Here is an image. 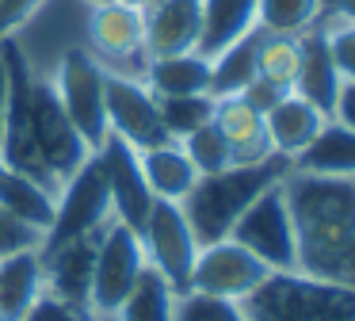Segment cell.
<instances>
[{
	"label": "cell",
	"mask_w": 355,
	"mask_h": 321,
	"mask_svg": "<svg viewBox=\"0 0 355 321\" xmlns=\"http://www.w3.org/2000/svg\"><path fill=\"white\" fill-rule=\"evenodd\" d=\"M283 191L298 233V272L355 287V176L291 168Z\"/></svg>",
	"instance_id": "obj_1"
},
{
	"label": "cell",
	"mask_w": 355,
	"mask_h": 321,
	"mask_svg": "<svg viewBox=\"0 0 355 321\" xmlns=\"http://www.w3.org/2000/svg\"><path fill=\"white\" fill-rule=\"evenodd\" d=\"M291 160L271 153L268 160H256V165H230L222 172H207L195 180V188L184 195V214L191 222V233L199 245L222 241L230 237L233 222L248 211L256 195L271 183H279L286 172H291Z\"/></svg>",
	"instance_id": "obj_2"
},
{
	"label": "cell",
	"mask_w": 355,
	"mask_h": 321,
	"mask_svg": "<svg viewBox=\"0 0 355 321\" xmlns=\"http://www.w3.org/2000/svg\"><path fill=\"white\" fill-rule=\"evenodd\" d=\"M241 310L248 321H355V287L306 272H271L241 298Z\"/></svg>",
	"instance_id": "obj_3"
},
{
	"label": "cell",
	"mask_w": 355,
	"mask_h": 321,
	"mask_svg": "<svg viewBox=\"0 0 355 321\" xmlns=\"http://www.w3.org/2000/svg\"><path fill=\"white\" fill-rule=\"evenodd\" d=\"M27 111H31V134L39 160L46 168L50 183H54V191H62V183L92 157V149L80 138V130L73 126V119L65 115L50 76L35 73V69H31V84H27Z\"/></svg>",
	"instance_id": "obj_4"
},
{
	"label": "cell",
	"mask_w": 355,
	"mask_h": 321,
	"mask_svg": "<svg viewBox=\"0 0 355 321\" xmlns=\"http://www.w3.org/2000/svg\"><path fill=\"white\" fill-rule=\"evenodd\" d=\"M146 268H149V260H146V249H141L138 229L111 218L103 226L100 249H96L92 287H88V313L96 321H111Z\"/></svg>",
	"instance_id": "obj_5"
},
{
	"label": "cell",
	"mask_w": 355,
	"mask_h": 321,
	"mask_svg": "<svg viewBox=\"0 0 355 321\" xmlns=\"http://www.w3.org/2000/svg\"><path fill=\"white\" fill-rule=\"evenodd\" d=\"M283 180L263 188L248 203V211L233 222L230 237L245 245L256 260H263L271 272H298V233H294V214L286 203Z\"/></svg>",
	"instance_id": "obj_6"
},
{
	"label": "cell",
	"mask_w": 355,
	"mask_h": 321,
	"mask_svg": "<svg viewBox=\"0 0 355 321\" xmlns=\"http://www.w3.org/2000/svg\"><path fill=\"white\" fill-rule=\"evenodd\" d=\"M46 76L54 84L58 99H62L65 115L80 130L88 149L96 153L111 134L107 130V99H103V69L96 65V58L85 46H69V50L58 54L54 69Z\"/></svg>",
	"instance_id": "obj_7"
},
{
	"label": "cell",
	"mask_w": 355,
	"mask_h": 321,
	"mask_svg": "<svg viewBox=\"0 0 355 321\" xmlns=\"http://www.w3.org/2000/svg\"><path fill=\"white\" fill-rule=\"evenodd\" d=\"M115 218L111 211V188H107V172H103L100 153L85 160L69 180L62 183V191L54 195V222L42 233L39 249H54V245H65L73 237H85L103 229Z\"/></svg>",
	"instance_id": "obj_8"
},
{
	"label": "cell",
	"mask_w": 355,
	"mask_h": 321,
	"mask_svg": "<svg viewBox=\"0 0 355 321\" xmlns=\"http://www.w3.org/2000/svg\"><path fill=\"white\" fill-rule=\"evenodd\" d=\"M85 50L96 58V65L103 73H119V76H138L146 73V23L141 12L126 4H92L85 19Z\"/></svg>",
	"instance_id": "obj_9"
},
{
	"label": "cell",
	"mask_w": 355,
	"mask_h": 321,
	"mask_svg": "<svg viewBox=\"0 0 355 321\" xmlns=\"http://www.w3.org/2000/svg\"><path fill=\"white\" fill-rule=\"evenodd\" d=\"M138 237L149 268H157L176 295H184L191 287V268H195V256H199V241L191 233L184 206L168 203V199H153L146 222L138 226Z\"/></svg>",
	"instance_id": "obj_10"
},
{
	"label": "cell",
	"mask_w": 355,
	"mask_h": 321,
	"mask_svg": "<svg viewBox=\"0 0 355 321\" xmlns=\"http://www.w3.org/2000/svg\"><path fill=\"white\" fill-rule=\"evenodd\" d=\"M271 275V268L263 260H256L245 245H237L233 237H222V241H210L199 245V256H195L191 268V287L187 290H199V295L210 298H248L263 279Z\"/></svg>",
	"instance_id": "obj_11"
},
{
	"label": "cell",
	"mask_w": 355,
	"mask_h": 321,
	"mask_svg": "<svg viewBox=\"0 0 355 321\" xmlns=\"http://www.w3.org/2000/svg\"><path fill=\"white\" fill-rule=\"evenodd\" d=\"M103 99H107V130L126 145L149 149V145L172 142L157 111V96L146 88V81L103 73Z\"/></svg>",
	"instance_id": "obj_12"
},
{
	"label": "cell",
	"mask_w": 355,
	"mask_h": 321,
	"mask_svg": "<svg viewBox=\"0 0 355 321\" xmlns=\"http://www.w3.org/2000/svg\"><path fill=\"white\" fill-rule=\"evenodd\" d=\"M96 153H100L103 172H107L111 211H115V218L138 229L141 222H146L149 206H153V191H149L146 172H141L138 149H134V145H126L123 138L107 134V142H103Z\"/></svg>",
	"instance_id": "obj_13"
},
{
	"label": "cell",
	"mask_w": 355,
	"mask_h": 321,
	"mask_svg": "<svg viewBox=\"0 0 355 321\" xmlns=\"http://www.w3.org/2000/svg\"><path fill=\"white\" fill-rule=\"evenodd\" d=\"M100 237H103V229L85 233V237H73V241L54 245V249H39L42 252V283H46V295L88 310V287H92V264H96Z\"/></svg>",
	"instance_id": "obj_14"
},
{
	"label": "cell",
	"mask_w": 355,
	"mask_h": 321,
	"mask_svg": "<svg viewBox=\"0 0 355 321\" xmlns=\"http://www.w3.org/2000/svg\"><path fill=\"white\" fill-rule=\"evenodd\" d=\"M141 23H146V54L149 58L199 50V35H202L199 0H153L141 12Z\"/></svg>",
	"instance_id": "obj_15"
},
{
	"label": "cell",
	"mask_w": 355,
	"mask_h": 321,
	"mask_svg": "<svg viewBox=\"0 0 355 321\" xmlns=\"http://www.w3.org/2000/svg\"><path fill=\"white\" fill-rule=\"evenodd\" d=\"M42 295H46V283H42L39 245L4 252V256H0V318L24 321Z\"/></svg>",
	"instance_id": "obj_16"
},
{
	"label": "cell",
	"mask_w": 355,
	"mask_h": 321,
	"mask_svg": "<svg viewBox=\"0 0 355 321\" xmlns=\"http://www.w3.org/2000/svg\"><path fill=\"white\" fill-rule=\"evenodd\" d=\"M302 38V65H298V76H294V96L309 99L317 111H324L332 119V107H336V96L344 88L336 65H332V54H329V42H324V27H309Z\"/></svg>",
	"instance_id": "obj_17"
},
{
	"label": "cell",
	"mask_w": 355,
	"mask_h": 321,
	"mask_svg": "<svg viewBox=\"0 0 355 321\" xmlns=\"http://www.w3.org/2000/svg\"><path fill=\"white\" fill-rule=\"evenodd\" d=\"M324 122H329V115L317 111L309 99L294 96V92H286V96L279 99L268 115H263V130H268L271 149H275L279 157H286V160L298 157V153L306 149L317 134H321Z\"/></svg>",
	"instance_id": "obj_18"
},
{
	"label": "cell",
	"mask_w": 355,
	"mask_h": 321,
	"mask_svg": "<svg viewBox=\"0 0 355 321\" xmlns=\"http://www.w3.org/2000/svg\"><path fill=\"white\" fill-rule=\"evenodd\" d=\"M214 126L230 142L233 165H256V160H268L275 153L268 142V130H263V115L252 111L241 96L214 99Z\"/></svg>",
	"instance_id": "obj_19"
},
{
	"label": "cell",
	"mask_w": 355,
	"mask_h": 321,
	"mask_svg": "<svg viewBox=\"0 0 355 321\" xmlns=\"http://www.w3.org/2000/svg\"><path fill=\"white\" fill-rule=\"evenodd\" d=\"M138 160H141V172H146L153 199L184 203V195L199 180V168L191 165V157L184 153L180 142H161V145H149V149H138Z\"/></svg>",
	"instance_id": "obj_20"
},
{
	"label": "cell",
	"mask_w": 355,
	"mask_h": 321,
	"mask_svg": "<svg viewBox=\"0 0 355 321\" xmlns=\"http://www.w3.org/2000/svg\"><path fill=\"white\" fill-rule=\"evenodd\" d=\"M0 211H8L12 218L24 222L35 233H46L50 222H54V191L0 160Z\"/></svg>",
	"instance_id": "obj_21"
},
{
	"label": "cell",
	"mask_w": 355,
	"mask_h": 321,
	"mask_svg": "<svg viewBox=\"0 0 355 321\" xmlns=\"http://www.w3.org/2000/svg\"><path fill=\"white\" fill-rule=\"evenodd\" d=\"M141 81H146V88L153 96H195V92H210V58L199 50L149 58Z\"/></svg>",
	"instance_id": "obj_22"
},
{
	"label": "cell",
	"mask_w": 355,
	"mask_h": 321,
	"mask_svg": "<svg viewBox=\"0 0 355 321\" xmlns=\"http://www.w3.org/2000/svg\"><path fill=\"white\" fill-rule=\"evenodd\" d=\"M202 8V35H199V54L214 58L248 31H256V8L260 0H199Z\"/></svg>",
	"instance_id": "obj_23"
},
{
	"label": "cell",
	"mask_w": 355,
	"mask_h": 321,
	"mask_svg": "<svg viewBox=\"0 0 355 321\" xmlns=\"http://www.w3.org/2000/svg\"><path fill=\"white\" fill-rule=\"evenodd\" d=\"M294 172H317V176H355V130L329 119L321 134L291 160Z\"/></svg>",
	"instance_id": "obj_24"
},
{
	"label": "cell",
	"mask_w": 355,
	"mask_h": 321,
	"mask_svg": "<svg viewBox=\"0 0 355 321\" xmlns=\"http://www.w3.org/2000/svg\"><path fill=\"white\" fill-rule=\"evenodd\" d=\"M256 42H260V27L210 58V96L214 99L245 92V84L256 76Z\"/></svg>",
	"instance_id": "obj_25"
},
{
	"label": "cell",
	"mask_w": 355,
	"mask_h": 321,
	"mask_svg": "<svg viewBox=\"0 0 355 321\" xmlns=\"http://www.w3.org/2000/svg\"><path fill=\"white\" fill-rule=\"evenodd\" d=\"M172 306H176V290L168 287V279L157 268H146L111 321H172Z\"/></svg>",
	"instance_id": "obj_26"
},
{
	"label": "cell",
	"mask_w": 355,
	"mask_h": 321,
	"mask_svg": "<svg viewBox=\"0 0 355 321\" xmlns=\"http://www.w3.org/2000/svg\"><path fill=\"white\" fill-rule=\"evenodd\" d=\"M298 65H302V38L298 35L260 31V42H256V76H263V81L291 92L294 76H298Z\"/></svg>",
	"instance_id": "obj_27"
},
{
	"label": "cell",
	"mask_w": 355,
	"mask_h": 321,
	"mask_svg": "<svg viewBox=\"0 0 355 321\" xmlns=\"http://www.w3.org/2000/svg\"><path fill=\"white\" fill-rule=\"evenodd\" d=\"M324 19V0H260L256 27L271 35H306Z\"/></svg>",
	"instance_id": "obj_28"
},
{
	"label": "cell",
	"mask_w": 355,
	"mask_h": 321,
	"mask_svg": "<svg viewBox=\"0 0 355 321\" xmlns=\"http://www.w3.org/2000/svg\"><path fill=\"white\" fill-rule=\"evenodd\" d=\"M157 111L168 130L172 142L187 138L191 130L207 126L214 119V96L210 92H195V96H157Z\"/></svg>",
	"instance_id": "obj_29"
},
{
	"label": "cell",
	"mask_w": 355,
	"mask_h": 321,
	"mask_svg": "<svg viewBox=\"0 0 355 321\" xmlns=\"http://www.w3.org/2000/svg\"><path fill=\"white\" fill-rule=\"evenodd\" d=\"M180 145H184V153L191 157V165L199 168V176H207V172H222V168H230V165H233L230 142H225V134L214 126V119H210L207 126L191 130L187 138H180Z\"/></svg>",
	"instance_id": "obj_30"
},
{
	"label": "cell",
	"mask_w": 355,
	"mask_h": 321,
	"mask_svg": "<svg viewBox=\"0 0 355 321\" xmlns=\"http://www.w3.org/2000/svg\"><path fill=\"white\" fill-rule=\"evenodd\" d=\"M172 321H248V318L241 310V302H233V298H210L199 295V290H184V295H176Z\"/></svg>",
	"instance_id": "obj_31"
},
{
	"label": "cell",
	"mask_w": 355,
	"mask_h": 321,
	"mask_svg": "<svg viewBox=\"0 0 355 321\" xmlns=\"http://www.w3.org/2000/svg\"><path fill=\"white\" fill-rule=\"evenodd\" d=\"M321 27H324V42H329V54H332V65H336L340 81L355 84V23L324 15Z\"/></svg>",
	"instance_id": "obj_32"
},
{
	"label": "cell",
	"mask_w": 355,
	"mask_h": 321,
	"mask_svg": "<svg viewBox=\"0 0 355 321\" xmlns=\"http://www.w3.org/2000/svg\"><path fill=\"white\" fill-rule=\"evenodd\" d=\"M42 4L46 0H0V38L19 35V27H27L42 12Z\"/></svg>",
	"instance_id": "obj_33"
},
{
	"label": "cell",
	"mask_w": 355,
	"mask_h": 321,
	"mask_svg": "<svg viewBox=\"0 0 355 321\" xmlns=\"http://www.w3.org/2000/svg\"><path fill=\"white\" fill-rule=\"evenodd\" d=\"M24 321H96V318L85 306H73V302H62V298H54V295H42Z\"/></svg>",
	"instance_id": "obj_34"
},
{
	"label": "cell",
	"mask_w": 355,
	"mask_h": 321,
	"mask_svg": "<svg viewBox=\"0 0 355 321\" xmlns=\"http://www.w3.org/2000/svg\"><path fill=\"white\" fill-rule=\"evenodd\" d=\"M42 233L27 229L24 222H16L8 211H0V256L4 252H16V249H27V245H39Z\"/></svg>",
	"instance_id": "obj_35"
},
{
	"label": "cell",
	"mask_w": 355,
	"mask_h": 321,
	"mask_svg": "<svg viewBox=\"0 0 355 321\" xmlns=\"http://www.w3.org/2000/svg\"><path fill=\"white\" fill-rule=\"evenodd\" d=\"M283 96H286V88H279V84L263 81V76H252V81L245 84V92H241V99H245L252 111H260V115H268Z\"/></svg>",
	"instance_id": "obj_36"
},
{
	"label": "cell",
	"mask_w": 355,
	"mask_h": 321,
	"mask_svg": "<svg viewBox=\"0 0 355 321\" xmlns=\"http://www.w3.org/2000/svg\"><path fill=\"white\" fill-rule=\"evenodd\" d=\"M332 119L344 122L347 130H355V84H344L336 96V107H332Z\"/></svg>",
	"instance_id": "obj_37"
},
{
	"label": "cell",
	"mask_w": 355,
	"mask_h": 321,
	"mask_svg": "<svg viewBox=\"0 0 355 321\" xmlns=\"http://www.w3.org/2000/svg\"><path fill=\"white\" fill-rule=\"evenodd\" d=\"M324 15L355 23V0H324Z\"/></svg>",
	"instance_id": "obj_38"
},
{
	"label": "cell",
	"mask_w": 355,
	"mask_h": 321,
	"mask_svg": "<svg viewBox=\"0 0 355 321\" xmlns=\"http://www.w3.org/2000/svg\"><path fill=\"white\" fill-rule=\"evenodd\" d=\"M4 115H8V69L0 58V142H4Z\"/></svg>",
	"instance_id": "obj_39"
},
{
	"label": "cell",
	"mask_w": 355,
	"mask_h": 321,
	"mask_svg": "<svg viewBox=\"0 0 355 321\" xmlns=\"http://www.w3.org/2000/svg\"><path fill=\"white\" fill-rule=\"evenodd\" d=\"M115 4H126V8H134V12H146L153 0H115Z\"/></svg>",
	"instance_id": "obj_40"
},
{
	"label": "cell",
	"mask_w": 355,
	"mask_h": 321,
	"mask_svg": "<svg viewBox=\"0 0 355 321\" xmlns=\"http://www.w3.org/2000/svg\"><path fill=\"white\" fill-rule=\"evenodd\" d=\"M92 4H107V0H85V8H92Z\"/></svg>",
	"instance_id": "obj_41"
},
{
	"label": "cell",
	"mask_w": 355,
	"mask_h": 321,
	"mask_svg": "<svg viewBox=\"0 0 355 321\" xmlns=\"http://www.w3.org/2000/svg\"><path fill=\"white\" fill-rule=\"evenodd\" d=\"M0 321H8V318H0Z\"/></svg>",
	"instance_id": "obj_42"
}]
</instances>
